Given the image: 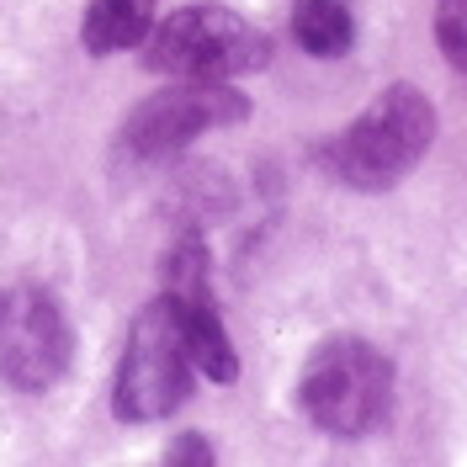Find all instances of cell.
<instances>
[{
    "label": "cell",
    "instance_id": "obj_1",
    "mask_svg": "<svg viewBox=\"0 0 467 467\" xmlns=\"http://www.w3.org/2000/svg\"><path fill=\"white\" fill-rule=\"evenodd\" d=\"M431 144H436V107L425 101V90L388 86L367 112L335 133V144L319 149V160L350 192H388L425 160Z\"/></svg>",
    "mask_w": 467,
    "mask_h": 467
},
{
    "label": "cell",
    "instance_id": "obj_2",
    "mask_svg": "<svg viewBox=\"0 0 467 467\" xmlns=\"http://www.w3.org/2000/svg\"><path fill=\"white\" fill-rule=\"evenodd\" d=\"M297 399L324 436H372L393 404V361L361 335H329L303 361Z\"/></svg>",
    "mask_w": 467,
    "mask_h": 467
},
{
    "label": "cell",
    "instance_id": "obj_10",
    "mask_svg": "<svg viewBox=\"0 0 467 467\" xmlns=\"http://www.w3.org/2000/svg\"><path fill=\"white\" fill-rule=\"evenodd\" d=\"M436 48L467 75V0H436Z\"/></svg>",
    "mask_w": 467,
    "mask_h": 467
},
{
    "label": "cell",
    "instance_id": "obj_8",
    "mask_svg": "<svg viewBox=\"0 0 467 467\" xmlns=\"http://www.w3.org/2000/svg\"><path fill=\"white\" fill-rule=\"evenodd\" d=\"M149 27H154V0H90L80 43L90 54H122V48H139Z\"/></svg>",
    "mask_w": 467,
    "mask_h": 467
},
{
    "label": "cell",
    "instance_id": "obj_6",
    "mask_svg": "<svg viewBox=\"0 0 467 467\" xmlns=\"http://www.w3.org/2000/svg\"><path fill=\"white\" fill-rule=\"evenodd\" d=\"M244 117H250V101L244 90H234V80H171V90H154L128 117L122 144L139 160H165V154H181L192 139L244 122Z\"/></svg>",
    "mask_w": 467,
    "mask_h": 467
},
{
    "label": "cell",
    "instance_id": "obj_5",
    "mask_svg": "<svg viewBox=\"0 0 467 467\" xmlns=\"http://www.w3.org/2000/svg\"><path fill=\"white\" fill-rule=\"evenodd\" d=\"M69 319L43 287L0 292V382L22 393H48L69 372Z\"/></svg>",
    "mask_w": 467,
    "mask_h": 467
},
{
    "label": "cell",
    "instance_id": "obj_11",
    "mask_svg": "<svg viewBox=\"0 0 467 467\" xmlns=\"http://www.w3.org/2000/svg\"><path fill=\"white\" fill-rule=\"evenodd\" d=\"M165 462H213V446L202 436H181L165 446Z\"/></svg>",
    "mask_w": 467,
    "mask_h": 467
},
{
    "label": "cell",
    "instance_id": "obj_4",
    "mask_svg": "<svg viewBox=\"0 0 467 467\" xmlns=\"http://www.w3.org/2000/svg\"><path fill=\"white\" fill-rule=\"evenodd\" d=\"M192 356L181 340V324H175L171 297L160 292L144 314L133 319L128 350L117 361V382H112V414L128 425H144V420H165L186 404L192 393Z\"/></svg>",
    "mask_w": 467,
    "mask_h": 467
},
{
    "label": "cell",
    "instance_id": "obj_9",
    "mask_svg": "<svg viewBox=\"0 0 467 467\" xmlns=\"http://www.w3.org/2000/svg\"><path fill=\"white\" fill-rule=\"evenodd\" d=\"M292 37L314 58H346L356 43L350 0H292Z\"/></svg>",
    "mask_w": 467,
    "mask_h": 467
},
{
    "label": "cell",
    "instance_id": "obj_3",
    "mask_svg": "<svg viewBox=\"0 0 467 467\" xmlns=\"http://www.w3.org/2000/svg\"><path fill=\"white\" fill-rule=\"evenodd\" d=\"M144 64L165 80H239L271 64V37L229 5H186L149 27Z\"/></svg>",
    "mask_w": 467,
    "mask_h": 467
},
{
    "label": "cell",
    "instance_id": "obj_7",
    "mask_svg": "<svg viewBox=\"0 0 467 467\" xmlns=\"http://www.w3.org/2000/svg\"><path fill=\"white\" fill-rule=\"evenodd\" d=\"M165 297L175 308V324H181V340H186V356L192 367L213 382H234L239 378V356H234V340L223 319H218V303H213V287H207V244L202 234H181L165 255Z\"/></svg>",
    "mask_w": 467,
    "mask_h": 467
}]
</instances>
